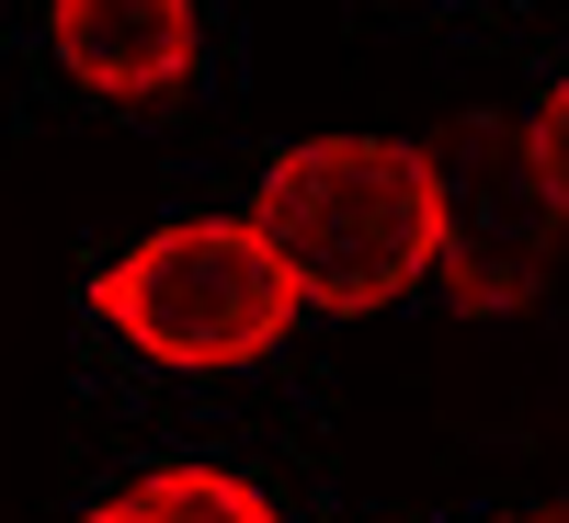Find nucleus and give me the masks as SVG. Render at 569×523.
<instances>
[{"label": "nucleus", "instance_id": "1", "mask_svg": "<svg viewBox=\"0 0 569 523\" xmlns=\"http://www.w3.org/2000/svg\"><path fill=\"white\" fill-rule=\"evenodd\" d=\"M251 217L319 319H376L445 273L433 137H297L262 160Z\"/></svg>", "mask_w": 569, "mask_h": 523}, {"label": "nucleus", "instance_id": "2", "mask_svg": "<svg viewBox=\"0 0 569 523\" xmlns=\"http://www.w3.org/2000/svg\"><path fill=\"white\" fill-rule=\"evenodd\" d=\"M91 319L160 375H251L284 353L308 296L262 240V217L240 205V217H171L149 240H126L91 273Z\"/></svg>", "mask_w": 569, "mask_h": 523}, {"label": "nucleus", "instance_id": "3", "mask_svg": "<svg viewBox=\"0 0 569 523\" xmlns=\"http://www.w3.org/2000/svg\"><path fill=\"white\" fill-rule=\"evenodd\" d=\"M433 171H445V273L433 284L467 319H525L547 296V251H558V217L525 171V137L456 114L433 137Z\"/></svg>", "mask_w": 569, "mask_h": 523}, {"label": "nucleus", "instance_id": "4", "mask_svg": "<svg viewBox=\"0 0 569 523\" xmlns=\"http://www.w3.org/2000/svg\"><path fill=\"white\" fill-rule=\"evenodd\" d=\"M46 46H58L80 103L149 114V103H182L206 69V0H46Z\"/></svg>", "mask_w": 569, "mask_h": 523}, {"label": "nucleus", "instance_id": "5", "mask_svg": "<svg viewBox=\"0 0 569 523\" xmlns=\"http://www.w3.org/2000/svg\"><path fill=\"white\" fill-rule=\"evenodd\" d=\"M80 523H284V501L240 466H206V455H171V466H137L91 501Z\"/></svg>", "mask_w": 569, "mask_h": 523}, {"label": "nucleus", "instance_id": "6", "mask_svg": "<svg viewBox=\"0 0 569 523\" xmlns=\"http://www.w3.org/2000/svg\"><path fill=\"white\" fill-rule=\"evenodd\" d=\"M512 137H525V171H536V194H547L558 240H569V69L525 103V125H512Z\"/></svg>", "mask_w": 569, "mask_h": 523}, {"label": "nucleus", "instance_id": "7", "mask_svg": "<svg viewBox=\"0 0 569 523\" xmlns=\"http://www.w3.org/2000/svg\"><path fill=\"white\" fill-rule=\"evenodd\" d=\"M479 523H569V512H479Z\"/></svg>", "mask_w": 569, "mask_h": 523}]
</instances>
